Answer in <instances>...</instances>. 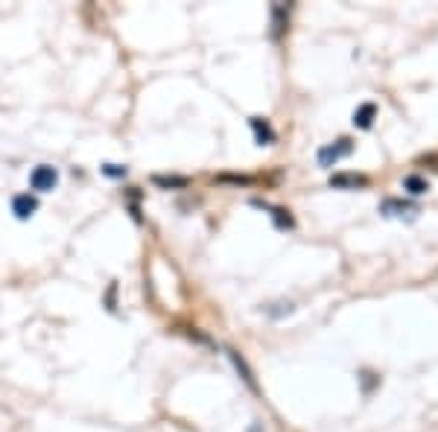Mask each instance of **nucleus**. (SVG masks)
I'll return each instance as SVG.
<instances>
[{"mask_svg":"<svg viewBox=\"0 0 438 432\" xmlns=\"http://www.w3.org/2000/svg\"><path fill=\"white\" fill-rule=\"evenodd\" d=\"M403 187L409 190V193H415V196H421V193H427L430 187H427V181H423L421 175H406L403 178Z\"/></svg>","mask_w":438,"mask_h":432,"instance_id":"6e6552de","label":"nucleus"},{"mask_svg":"<svg viewBox=\"0 0 438 432\" xmlns=\"http://www.w3.org/2000/svg\"><path fill=\"white\" fill-rule=\"evenodd\" d=\"M275 222L280 228H289L292 225V216H289V211H275Z\"/></svg>","mask_w":438,"mask_h":432,"instance_id":"f8f14e48","label":"nucleus"},{"mask_svg":"<svg viewBox=\"0 0 438 432\" xmlns=\"http://www.w3.org/2000/svg\"><path fill=\"white\" fill-rule=\"evenodd\" d=\"M155 181H158V184H164V187H185L187 184V178H155Z\"/></svg>","mask_w":438,"mask_h":432,"instance_id":"9b49d317","label":"nucleus"},{"mask_svg":"<svg viewBox=\"0 0 438 432\" xmlns=\"http://www.w3.org/2000/svg\"><path fill=\"white\" fill-rule=\"evenodd\" d=\"M251 129H254V135H258L260 144H272V141H275V132H272V126H269L266 120L251 117Z\"/></svg>","mask_w":438,"mask_h":432,"instance_id":"0eeeda50","label":"nucleus"},{"mask_svg":"<svg viewBox=\"0 0 438 432\" xmlns=\"http://www.w3.org/2000/svg\"><path fill=\"white\" fill-rule=\"evenodd\" d=\"M351 149H354V146H351V141H348V137H342V141H336L333 146H324L319 152V161H321V166H333L339 158H345Z\"/></svg>","mask_w":438,"mask_h":432,"instance_id":"f03ea898","label":"nucleus"},{"mask_svg":"<svg viewBox=\"0 0 438 432\" xmlns=\"http://www.w3.org/2000/svg\"><path fill=\"white\" fill-rule=\"evenodd\" d=\"M228 354H231V362H234V365H237V371H239V374H243V380H246L249 386H254V380H251V371H249V368L243 365V359H239V356H237L234 351H228Z\"/></svg>","mask_w":438,"mask_h":432,"instance_id":"1a4fd4ad","label":"nucleus"},{"mask_svg":"<svg viewBox=\"0 0 438 432\" xmlns=\"http://www.w3.org/2000/svg\"><path fill=\"white\" fill-rule=\"evenodd\" d=\"M103 173L111 175V178H120V175H126V166H120V164H106Z\"/></svg>","mask_w":438,"mask_h":432,"instance_id":"9d476101","label":"nucleus"},{"mask_svg":"<svg viewBox=\"0 0 438 432\" xmlns=\"http://www.w3.org/2000/svg\"><path fill=\"white\" fill-rule=\"evenodd\" d=\"M35 207H38V202H35V196H30V193H21V196L12 199V211H15L18 219H30L35 214Z\"/></svg>","mask_w":438,"mask_h":432,"instance_id":"7ed1b4c3","label":"nucleus"},{"mask_svg":"<svg viewBox=\"0 0 438 432\" xmlns=\"http://www.w3.org/2000/svg\"><path fill=\"white\" fill-rule=\"evenodd\" d=\"M374 103H365V105H360L357 111H354V126H360V129H369L371 126V120H374Z\"/></svg>","mask_w":438,"mask_h":432,"instance_id":"423d86ee","label":"nucleus"},{"mask_svg":"<svg viewBox=\"0 0 438 432\" xmlns=\"http://www.w3.org/2000/svg\"><path fill=\"white\" fill-rule=\"evenodd\" d=\"M369 181H365L362 175H357V173H339V175H333L330 178V187H365Z\"/></svg>","mask_w":438,"mask_h":432,"instance_id":"20e7f679","label":"nucleus"},{"mask_svg":"<svg viewBox=\"0 0 438 432\" xmlns=\"http://www.w3.org/2000/svg\"><path fill=\"white\" fill-rule=\"evenodd\" d=\"M383 214H389V216H409V219H412V216L418 214V207H415V205H403V202H398V199H389V202L383 205Z\"/></svg>","mask_w":438,"mask_h":432,"instance_id":"39448f33","label":"nucleus"},{"mask_svg":"<svg viewBox=\"0 0 438 432\" xmlns=\"http://www.w3.org/2000/svg\"><path fill=\"white\" fill-rule=\"evenodd\" d=\"M30 184H33V190L47 193V190H53L56 184H59V173H56V166L41 164V166H35V170H33V175H30Z\"/></svg>","mask_w":438,"mask_h":432,"instance_id":"f257e3e1","label":"nucleus"}]
</instances>
